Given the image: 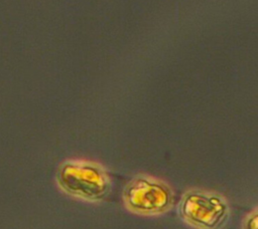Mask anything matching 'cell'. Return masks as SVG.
I'll list each match as a JSON object with an SVG mask.
<instances>
[{"label":"cell","mask_w":258,"mask_h":229,"mask_svg":"<svg viewBox=\"0 0 258 229\" xmlns=\"http://www.w3.org/2000/svg\"><path fill=\"white\" fill-rule=\"evenodd\" d=\"M59 187L70 195L88 201H100L110 191V178L99 164L88 161H68L57 172Z\"/></svg>","instance_id":"cell-1"},{"label":"cell","mask_w":258,"mask_h":229,"mask_svg":"<svg viewBox=\"0 0 258 229\" xmlns=\"http://www.w3.org/2000/svg\"><path fill=\"white\" fill-rule=\"evenodd\" d=\"M178 210L185 222L200 229H218L229 215V207L223 197L201 190L185 193Z\"/></svg>","instance_id":"cell-2"},{"label":"cell","mask_w":258,"mask_h":229,"mask_svg":"<svg viewBox=\"0 0 258 229\" xmlns=\"http://www.w3.org/2000/svg\"><path fill=\"white\" fill-rule=\"evenodd\" d=\"M123 200L126 207L138 214H159L172 204L173 193L162 181L147 176L132 179L125 187Z\"/></svg>","instance_id":"cell-3"},{"label":"cell","mask_w":258,"mask_h":229,"mask_svg":"<svg viewBox=\"0 0 258 229\" xmlns=\"http://www.w3.org/2000/svg\"><path fill=\"white\" fill-rule=\"evenodd\" d=\"M244 229H257V213L256 212L248 216L244 224Z\"/></svg>","instance_id":"cell-4"}]
</instances>
